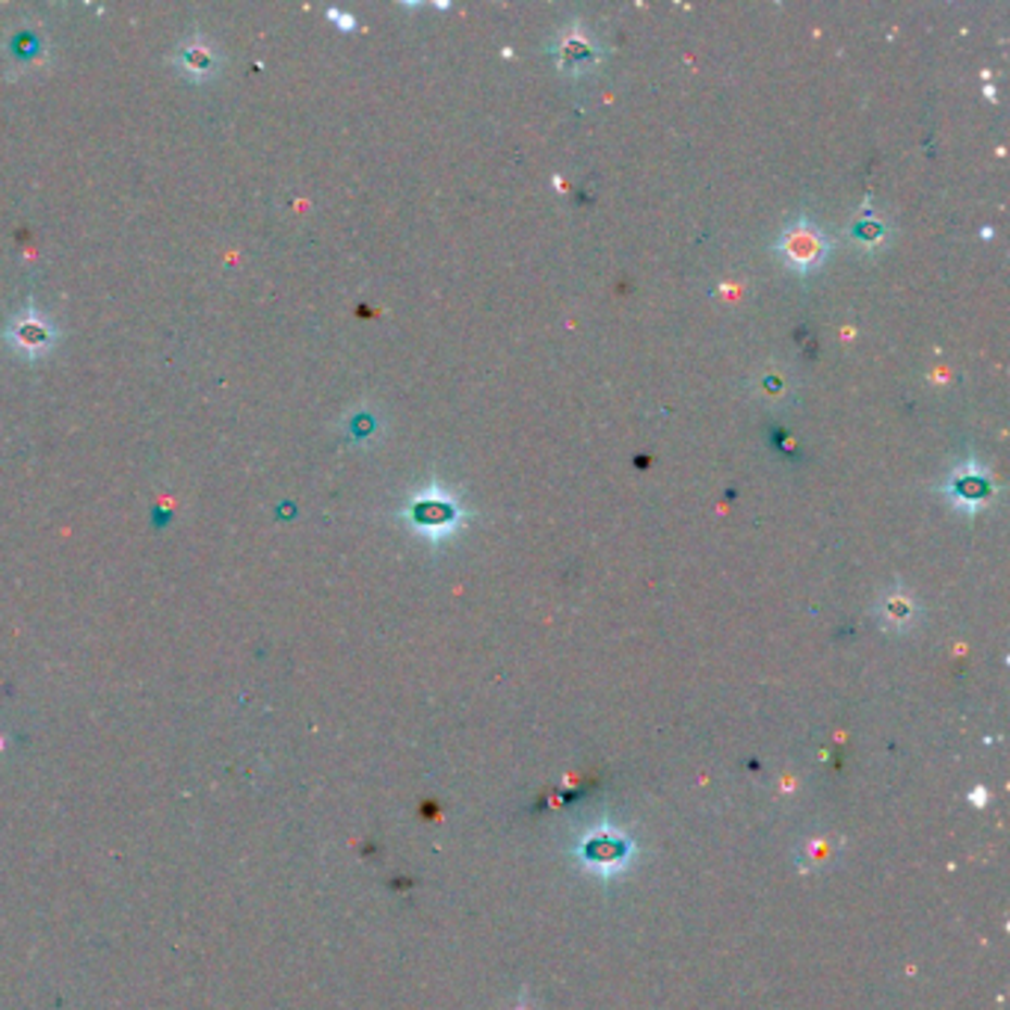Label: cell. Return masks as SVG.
<instances>
[{"label":"cell","mask_w":1010,"mask_h":1010,"mask_svg":"<svg viewBox=\"0 0 1010 1010\" xmlns=\"http://www.w3.org/2000/svg\"><path fill=\"white\" fill-rule=\"evenodd\" d=\"M783 247L785 255L795 264H815L821 259V237L812 235V232H803V228H797V232L785 237Z\"/></svg>","instance_id":"1"}]
</instances>
